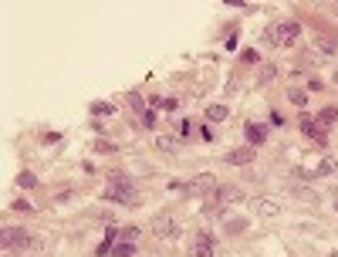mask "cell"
I'll list each match as a JSON object with an SVG mask.
<instances>
[{
    "label": "cell",
    "mask_w": 338,
    "mask_h": 257,
    "mask_svg": "<svg viewBox=\"0 0 338 257\" xmlns=\"http://www.w3.org/2000/svg\"><path fill=\"white\" fill-rule=\"evenodd\" d=\"M254 156H257L254 145H247V149H230V153H227V166H250Z\"/></svg>",
    "instance_id": "ba28073f"
},
{
    "label": "cell",
    "mask_w": 338,
    "mask_h": 257,
    "mask_svg": "<svg viewBox=\"0 0 338 257\" xmlns=\"http://www.w3.org/2000/svg\"><path fill=\"white\" fill-rule=\"evenodd\" d=\"M139 233H142V230H139V227H122V230H119V237H122V241H125V244H132V241H136V237H139Z\"/></svg>",
    "instance_id": "7402d4cb"
},
{
    "label": "cell",
    "mask_w": 338,
    "mask_h": 257,
    "mask_svg": "<svg viewBox=\"0 0 338 257\" xmlns=\"http://www.w3.org/2000/svg\"><path fill=\"white\" fill-rule=\"evenodd\" d=\"M95 153H105V156H112V153H115V145H112V142H105V139H98V142H95Z\"/></svg>",
    "instance_id": "484cf974"
},
{
    "label": "cell",
    "mask_w": 338,
    "mask_h": 257,
    "mask_svg": "<svg viewBox=\"0 0 338 257\" xmlns=\"http://www.w3.org/2000/svg\"><path fill=\"white\" fill-rule=\"evenodd\" d=\"M112 257H132V244H125V241H119L112 247Z\"/></svg>",
    "instance_id": "44dd1931"
},
{
    "label": "cell",
    "mask_w": 338,
    "mask_h": 257,
    "mask_svg": "<svg viewBox=\"0 0 338 257\" xmlns=\"http://www.w3.org/2000/svg\"><path fill=\"white\" fill-rule=\"evenodd\" d=\"M291 193H294L298 200H305V203H318V196H314L311 190H301V186H294V190H291Z\"/></svg>",
    "instance_id": "cb8c5ba5"
},
{
    "label": "cell",
    "mask_w": 338,
    "mask_h": 257,
    "mask_svg": "<svg viewBox=\"0 0 338 257\" xmlns=\"http://www.w3.org/2000/svg\"><path fill=\"white\" fill-rule=\"evenodd\" d=\"M227 230H230V233H243V230H247V217H227Z\"/></svg>",
    "instance_id": "9a60e30c"
},
{
    "label": "cell",
    "mask_w": 338,
    "mask_h": 257,
    "mask_svg": "<svg viewBox=\"0 0 338 257\" xmlns=\"http://www.w3.org/2000/svg\"><path fill=\"white\" fill-rule=\"evenodd\" d=\"M115 112V105H108V102H95L91 105V115H112Z\"/></svg>",
    "instance_id": "603a6c76"
},
{
    "label": "cell",
    "mask_w": 338,
    "mask_h": 257,
    "mask_svg": "<svg viewBox=\"0 0 338 257\" xmlns=\"http://www.w3.org/2000/svg\"><path fill=\"white\" fill-rule=\"evenodd\" d=\"M243 132H247V139H250L254 145H260V142L267 139V128H264V125H254V122H247V125H243Z\"/></svg>",
    "instance_id": "7c38bea8"
},
{
    "label": "cell",
    "mask_w": 338,
    "mask_h": 257,
    "mask_svg": "<svg viewBox=\"0 0 338 257\" xmlns=\"http://www.w3.org/2000/svg\"><path fill=\"white\" fill-rule=\"evenodd\" d=\"M213 200H217L220 207H230V203H240L243 200V190H240V186H217Z\"/></svg>",
    "instance_id": "52a82bcc"
},
{
    "label": "cell",
    "mask_w": 338,
    "mask_h": 257,
    "mask_svg": "<svg viewBox=\"0 0 338 257\" xmlns=\"http://www.w3.org/2000/svg\"><path fill=\"white\" fill-rule=\"evenodd\" d=\"M288 98H291L294 105H298V108H305V105H308V95H305V91H298V88H294V91H288Z\"/></svg>",
    "instance_id": "d4e9b609"
},
{
    "label": "cell",
    "mask_w": 338,
    "mask_h": 257,
    "mask_svg": "<svg viewBox=\"0 0 338 257\" xmlns=\"http://www.w3.org/2000/svg\"><path fill=\"white\" fill-rule=\"evenodd\" d=\"M335 169H338V159H335V156H325V159L318 162V169L311 173V179H314V176H331Z\"/></svg>",
    "instance_id": "8fae6325"
},
{
    "label": "cell",
    "mask_w": 338,
    "mask_h": 257,
    "mask_svg": "<svg viewBox=\"0 0 338 257\" xmlns=\"http://www.w3.org/2000/svg\"><path fill=\"white\" fill-rule=\"evenodd\" d=\"M129 105H132V108H136L139 115H142V112H149V108H145V102H142V95H139V91H129Z\"/></svg>",
    "instance_id": "ffe728a7"
},
{
    "label": "cell",
    "mask_w": 338,
    "mask_h": 257,
    "mask_svg": "<svg viewBox=\"0 0 338 257\" xmlns=\"http://www.w3.org/2000/svg\"><path fill=\"white\" fill-rule=\"evenodd\" d=\"M331 257H338V254H331Z\"/></svg>",
    "instance_id": "f546056e"
},
{
    "label": "cell",
    "mask_w": 338,
    "mask_h": 257,
    "mask_svg": "<svg viewBox=\"0 0 338 257\" xmlns=\"http://www.w3.org/2000/svg\"><path fill=\"white\" fill-rule=\"evenodd\" d=\"M277 78V64H264L257 75V88H264V85H271V81Z\"/></svg>",
    "instance_id": "5bb4252c"
},
{
    "label": "cell",
    "mask_w": 338,
    "mask_h": 257,
    "mask_svg": "<svg viewBox=\"0 0 338 257\" xmlns=\"http://www.w3.org/2000/svg\"><path fill=\"white\" fill-rule=\"evenodd\" d=\"M156 149H159V153H176V139H173V136H159V139H156Z\"/></svg>",
    "instance_id": "e0dca14e"
},
{
    "label": "cell",
    "mask_w": 338,
    "mask_h": 257,
    "mask_svg": "<svg viewBox=\"0 0 338 257\" xmlns=\"http://www.w3.org/2000/svg\"><path fill=\"white\" fill-rule=\"evenodd\" d=\"M0 244H4V250H14V254H27V250L44 247V241L37 233H31L27 227H4L0 230Z\"/></svg>",
    "instance_id": "6da1fadb"
},
{
    "label": "cell",
    "mask_w": 338,
    "mask_h": 257,
    "mask_svg": "<svg viewBox=\"0 0 338 257\" xmlns=\"http://www.w3.org/2000/svg\"><path fill=\"white\" fill-rule=\"evenodd\" d=\"M149 230H153V237H169V233L176 230V220L169 217V213H162V217H156L149 224Z\"/></svg>",
    "instance_id": "9c48e42d"
},
{
    "label": "cell",
    "mask_w": 338,
    "mask_h": 257,
    "mask_svg": "<svg viewBox=\"0 0 338 257\" xmlns=\"http://www.w3.org/2000/svg\"><path fill=\"white\" fill-rule=\"evenodd\" d=\"M227 115H230V112H227V105H210V108H206V119L210 122H223Z\"/></svg>",
    "instance_id": "2e32d148"
},
{
    "label": "cell",
    "mask_w": 338,
    "mask_h": 257,
    "mask_svg": "<svg viewBox=\"0 0 338 257\" xmlns=\"http://www.w3.org/2000/svg\"><path fill=\"white\" fill-rule=\"evenodd\" d=\"M301 132H305L308 139H314L318 145H328V128L318 125V119H301Z\"/></svg>",
    "instance_id": "5b68a950"
},
{
    "label": "cell",
    "mask_w": 338,
    "mask_h": 257,
    "mask_svg": "<svg viewBox=\"0 0 338 257\" xmlns=\"http://www.w3.org/2000/svg\"><path fill=\"white\" fill-rule=\"evenodd\" d=\"M254 207H257L260 217H277V213H281V203L274 200V196H257V200H254Z\"/></svg>",
    "instance_id": "30bf717a"
},
{
    "label": "cell",
    "mask_w": 338,
    "mask_h": 257,
    "mask_svg": "<svg viewBox=\"0 0 338 257\" xmlns=\"http://www.w3.org/2000/svg\"><path fill=\"white\" fill-rule=\"evenodd\" d=\"M335 210H338V200H335Z\"/></svg>",
    "instance_id": "f1b7e54d"
},
{
    "label": "cell",
    "mask_w": 338,
    "mask_h": 257,
    "mask_svg": "<svg viewBox=\"0 0 338 257\" xmlns=\"http://www.w3.org/2000/svg\"><path fill=\"white\" fill-rule=\"evenodd\" d=\"M217 254V241H213V233H200L193 244V250H190V257H213Z\"/></svg>",
    "instance_id": "8992f818"
},
{
    "label": "cell",
    "mask_w": 338,
    "mask_h": 257,
    "mask_svg": "<svg viewBox=\"0 0 338 257\" xmlns=\"http://www.w3.org/2000/svg\"><path fill=\"white\" fill-rule=\"evenodd\" d=\"M105 200L122 203V207H139L142 196H139V193L132 190V183H129V186H108V190H105Z\"/></svg>",
    "instance_id": "3957f363"
},
{
    "label": "cell",
    "mask_w": 338,
    "mask_h": 257,
    "mask_svg": "<svg viewBox=\"0 0 338 257\" xmlns=\"http://www.w3.org/2000/svg\"><path fill=\"white\" fill-rule=\"evenodd\" d=\"M298 38H301V24H298V21H277V24L267 27V41L277 44V48H291Z\"/></svg>",
    "instance_id": "7a4b0ae2"
},
{
    "label": "cell",
    "mask_w": 338,
    "mask_h": 257,
    "mask_svg": "<svg viewBox=\"0 0 338 257\" xmlns=\"http://www.w3.org/2000/svg\"><path fill=\"white\" fill-rule=\"evenodd\" d=\"M139 125H145V128H153V125H156V112H153V108H149V112H142Z\"/></svg>",
    "instance_id": "4316f807"
},
{
    "label": "cell",
    "mask_w": 338,
    "mask_h": 257,
    "mask_svg": "<svg viewBox=\"0 0 338 257\" xmlns=\"http://www.w3.org/2000/svg\"><path fill=\"white\" fill-rule=\"evenodd\" d=\"M17 183L24 186V190H34V186H37V176H34V173H27V169H24V173L17 176Z\"/></svg>",
    "instance_id": "d6986e66"
},
{
    "label": "cell",
    "mask_w": 338,
    "mask_h": 257,
    "mask_svg": "<svg viewBox=\"0 0 338 257\" xmlns=\"http://www.w3.org/2000/svg\"><path fill=\"white\" fill-rule=\"evenodd\" d=\"M14 210H21V213H31L34 203H31V200H14Z\"/></svg>",
    "instance_id": "83f0119b"
},
{
    "label": "cell",
    "mask_w": 338,
    "mask_h": 257,
    "mask_svg": "<svg viewBox=\"0 0 338 257\" xmlns=\"http://www.w3.org/2000/svg\"><path fill=\"white\" fill-rule=\"evenodd\" d=\"M186 193H190V196H196V200H206L210 193H217V186H213V176H210V173H203V176H193L190 183H186Z\"/></svg>",
    "instance_id": "277c9868"
},
{
    "label": "cell",
    "mask_w": 338,
    "mask_h": 257,
    "mask_svg": "<svg viewBox=\"0 0 338 257\" xmlns=\"http://www.w3.org/2000/svg\"><path fill=\"white\" fill-rule=\"evenodd\" d=\"M108 183L112 186H129V176H125L122 169H112V173H108Z\"/></svg>",
    "instance_id": "ac0fdd59"
},
{
    "label": "cell",
    "mask_w": 338,
    "mask_h": 257,
    "mask_svg": "<svg viewBox=\"0 0 338 257\" xmlns=\"http://www.w3.org/2000/svg\"><path fill=\"white\" fill-rule=\"evenodd\" d=\"M335 122H338V108H335V105H328V108H322V112H318V125H322V128L335 125Z\"/></svg>",
    "instance_id": "4fadbf2b"
}]
</instances>
